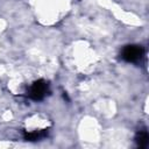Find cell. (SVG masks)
Instances as JSON below:
<instances>
[{
  "mask_svg": "<svg viewBox=\"0 0 149 149\" xmlns=\"http://www.w3.org/2000/svg\"><path fill=\"white\" fill-rule=\"evenodd\" d=\"M143 55V50L141 47L137 45H128L122 51V58L127 62H136Z\"/></svg>",
  "mask_w": 149,
  "mask_h": 149,
  "instance_id": "obj_1",
  "label": "cell"
},
{
  "mask_svg": "<svg viewBox=\"0 0 149 149\" xmlns=\"http://www.w3.org/2000/svg\"><path fill=\"white\" fill-rule=\"evenodd\" d=\"M47 92H48V85H47V83L43 81V80H38L35 84H33V86L30 87L29 95L34 100H41V99H43L45 97Z\"/></svg>",
  "mask_w": 149,
  "mask_h": 149,
  "instance_id": "obj_2",
  "label": "cell"
},
{
  "mask_svg": "<svg viewBox=\"0 0 149 149\" xmlns=\"http://www.w3.org/2000/svg\"><path fill=\"white\" fill-rule=\"evenodd\" d=\"M148 141H149V136L147 134V132H140L136 136V142L140 147H147L148 144Z\"/></svg>",
  "mask_w": 149,
  "mask_h": 149,
  "instance_id": "obj_3",
  "label": "cell"
}]
</instances>
